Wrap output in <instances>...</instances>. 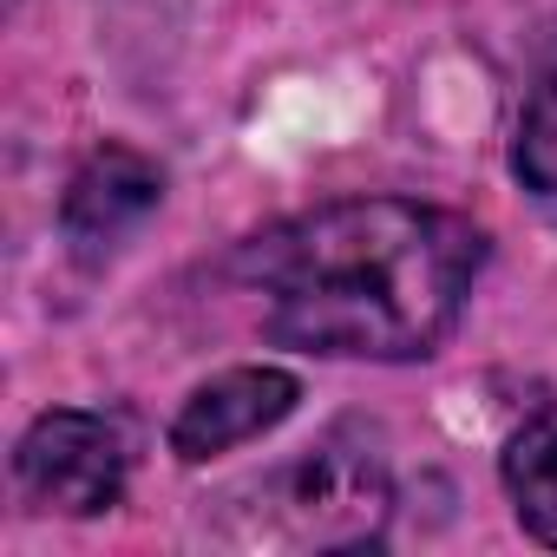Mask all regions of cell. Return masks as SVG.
Returning a JSON list of instances; mask_svg holds the SVG:
<instances>
[{
	"label": "cell",
	"mask_w": 557,
	"mask_h": 557,
	"mask_svg": "<svg viewBox=\"0 0 557 557\" xmlns=\"http://www.w3.org/2000/svg\"><path fill=\"white\" fill-rule=\"evenodd\" d=\"M262 329L335 361H426L485 269V230L413 197H342L269 223L236 249Z\"/></svg>",
	"instance_id": "cell-1"
},
{
	"label": "cell",
	"mask_w": 557,
	"mask_h": 557,
	"mask_svg": "<svg viewBox=\"0 0 557 557\" xmlns=\"http://www.w3.org/2000/svg\"><path fill=\"white\" fill-rule=\"evenodd\" d=\"M387 511H394L387 459L355 433H329L322 446H309L296 466L269 479L256 505L262 518L256 537L296 544V550H361V544H381Z\"/></svg>",
	"instance_id": "cell-2"
},
{
	"label": "cell",
	"mask_w": 557,
	"mask_h": 557,
	"mask_svg": "<svg viewBox=\"0 0 557 557\" xmlns=\"http://www.w3.org/2000/svg\"><path fill=\"white\" fill-rule=\"evenodd\" d=\"M14 479L40 511L99 518L125 498V433L106 413L53 407L14 446Z\"/></svg>",
	"instance_id": "cell-3"
},
{
	"label": "cell",
	"mask_w": 557,
	"mask_h": 557,
	"mask_svg": "<svg viewBox=\"0 0 557 557\" xmlns=\"http://www.w3.org/2000/svg\"><path fill=\"white\" fill-rule=\"evenodd\" d=\"M158 203H164V164L158 158H145L138 145H99V151H86L79 171L66 177V197H60L66 256L79 269L112 262L145 230V216Z\"/></svg>",
	"instance_id": "cell-4"
},
{
	"label": "cell",
	"mask_w": 557,
	"mask_h": 557,
	"mask_svg": "<svg viewBox=\"0 0 557 557\" xmlns=\"http://www.w3.org/2000/svg\"><path fill=\"white\" fill-rule=\"evenodd\" d=\"M296 400H302V381L289 374V368H269V361H256V368H223V374H210L203 387H190V400L177 407V420H171V453L184 459V466H203V459H216V453H236V446H249V440H262V433H275L289 413H296Z\"/></svg>",
	"instance_id": "cell-5"
},
{
	"label": "cell",
	"mask_w": 557,
	"mask_h": 557,
	"mask_svg": "<svg viewBox=\"0 0 557 557\" xmlns=\"http://www.w3.org/2000/svg\"><path fill=\"white\" fill-rule=\"evenodd\" d=\"M498 479H505V498H511L524 537L557 550V413H537L511 433Z\"/></svg>",
	"instance_id": "cell-6"
},
{
	"label": "cell",
	"mask_w": 557,
	"mask_h": 557,
	"mask_svg": "<svg viewBox=\"0 0 557 557\" xmlns=\"http://www.w3.org/2000/svg\"><path fill=\"white\" fill-rule=\"evenodd\" d=\"M511 177H518L544 210H557V40L544 47L537 73H531V92H524V106H518Z\"/></svg>",
	"instance_id": "cell-7"
}]
</instances>
